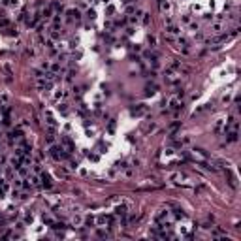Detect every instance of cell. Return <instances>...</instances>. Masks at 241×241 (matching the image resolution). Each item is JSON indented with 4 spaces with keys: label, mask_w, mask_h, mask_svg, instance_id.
Segmentation results:
<instances>
[{
    "label": "cell",
    "mask_w": 241,
    "mask_h": 241,
    "mask_svg": "<svg viewBox=\"0 0 241 241\" xmlns=\"http://www.w3.org/2000/svg\"><path fill=\"white\" fill-rule=\"evenodd\" d=\"M51 157H53L55 160H64V158H66V149L62 147V145L51 147Z\"/></svg>",
    "instance_id": "1"
},
{
    "label": "cell",
    "mask_w": 241,
    "mask_h": 241,
    "mask_svg": "<svg viewBox=\"0 0 241 241\" xmlns=\"http://www.w3.org/2000/svg\"><path fill=\"white\" fill-rule=\"evenodd\" d=\"M179 98H181V94H179V96H172V98H169V108H172V109H177V108L181 105V100H179Z\"/></svg>",
    "instance_id": "2"
},
{
    "label": "cell",
    "mask_w": 241,
    "mask_h": 241,
    "mask_svg": "<svg viewBox=\"0 0 241 241\" xmlns=\"http://www.w3.org/2000/svg\"><path fill=\"white\" fill-rule=\"evenodd\" d=\"M41 181H44V187L45 188H51L53 187V181H51V177H49V175L44 173V175H41Z\"/></svg>",
    "instance_id": "3"
},
{
    "label": "cell",
    "mask_w": 241,
    "mask_h": 241,
    "mask_svg": "<svg viewBox=\"0 0 241 241\" xmlns=\"http://www.w3.org/2000/svg\"><path fill=\"white\" fill-rule=\"evenodd\" d=\"M237 139V132H236V128H233L232 132H228V141H236Z\"/></svg>",
    "instance_id": "4"
},
{
    "label": "cell",
    "mask_w": 241,
    "mask_h": 241,
    "mask_svg": "<svg viewBox=\"0 0 241 241\" xmlns=\"http://www.w3.org/2000/svg\"><path fill=\"white\" fill-rule=\"evenodd\" d=\"M62 143H64L68 149H74V143H72V141H70L68 138H62Z\"/></svg>",
    "instance_id": "5"
},
{
    "label": "cell",
    "mask_w": 241,
    "mask_h": 241,
    "mask_svg": "<svg viewBox=\"0 0 241 241\" xmlns=\"http://www.w3.org/2000/svg\"><path fill=\"white\" fill-rule=\"evenodd\" d=\"M160 8L162 10H168L169 8V2H168V0H160Z\"/></svg>",
    "instance_id": "6"
},
{
    "label": "cell",
    "mask_w": 241,
    "mask_h": 241,
    "mask_svg": "<svg viewBox=\"0 0 241 241\" xmlns=\"http://www.w3.org/2000/svg\"><path fill=\"white\" fill-rule=\"evenodd\" d=\"M47 123L51 124V126L55 124V119H53V115H51V113H49V111H47Z\"/></svg>",
    "instance_id": "7"
}]
</instances>
